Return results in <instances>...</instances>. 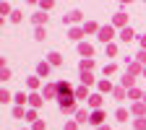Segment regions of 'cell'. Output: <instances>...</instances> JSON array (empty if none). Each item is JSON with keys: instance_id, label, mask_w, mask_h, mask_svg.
Wrapping results in <instances>:
<instances>
[]
</instances>
